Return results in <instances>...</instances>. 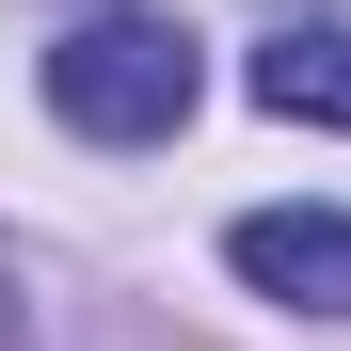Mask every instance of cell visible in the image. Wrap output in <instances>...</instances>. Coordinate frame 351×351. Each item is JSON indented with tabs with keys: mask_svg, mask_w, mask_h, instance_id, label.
Listing matches in <instances>:
<instances>
[{
	"mask_svg": "<svg viewBox=\"0 0 351 351\" xmlns=\"http://www.w3.org/2000/svg\"><path fill=\"white\" fill-rule=\"evenodd\" d=\"M240 80H256V112H287V128H351V16H287Z\"/></svg>",
	"mask_w": 351,
	"mask_h": 351,
	"instance_id": "obj_3",
	"label": "cell"
},
{
	"mask_svg": "<svg viewBox=\"0 0 351 351\" xmlns=\"http://www.w3.org/2000/svg\"><path fill=\"white\" fill-rule=\"evenodd\" d=\"M16 335H32V304H16V256H0V351H16Z\"/></svg>",
	"mask_w": 351,
	"mask_h": 351,
	"instance_id": "obj_4",
	"label": "cell"
},
{
	"mask_svg": "<svg viewBox=\"0 0 351 351\" xmlns=\"http://www.w3.org/2000/svg\"><path fill=\"white\" fill-rule=\"evenodd\" d=\"M192 96H208V64H192L176 16H80V32H48V112L80 144H176Z\"/></svg>",
	"mask_w": 351,
	"mask_h": 351,
	"instance_id": "obj_1",
	"label": "cell"
},
{
	"mask_svg": "<svg viewBox=\"0 0 351 351\" xmlns=\"http://www.w3.org/2000/svg\"><path fill=\"white\" fill-rule=\"evenodd\" d=\"M256 304H304V319H351V208H240L223 223Z\"/></svg>",
	"mask_w": 351,
	"mask_h": 351,
	"instance_id": "obj_2",
	"label": "cell"
}]
</instances>
